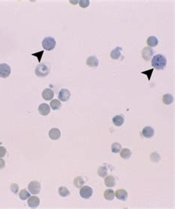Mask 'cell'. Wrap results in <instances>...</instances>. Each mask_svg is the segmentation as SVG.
Instances as JSON below:
<instances>
[{
  "label": "cell",
  "instance_id": "1",
  "mask_svg": "<svg viewBox=\"0 0 175 209\" xmlns=\"http://www.w3.org/2000/svg\"><path fill=\"white\" fill-rule=\"evenodd\" d=\"M167 60L164 55L161 54H157L152 58L151 60V65L154 68L159 70H162L166 67Z\"/></svg>",
  "mask_w": 175,
  "mask_h": 209
},
{
  "label": "cell",
  "instance_id": "2",
  "mask_svg": "<svg viewBox=\"0 0 175 209\" xmlns=\"http://www.w3.org/2000/svg\"><path fill=\"white\" fill-rule=\"evenodd\" d=\"M50 67L46 64H40L35 70V74L39 78H45L50 73Z\"/></svg>",
  "mask_w": 175,
  "mask_h": 209
},
{
  "label": "cell",
  "instance_id": "3",
  "mask_svg": "<svg viewBox=\"0 0 175 209\" xmlns=\"http://www.w3.org/2000/svg\"><path fill=\"white\" fill-rule=\"evenodd\" d=\"M55 45H56V42H55V39L53 37H50V36L45 37L42 41V47L45 50H47V51L53 50L55 47Z\"/></svg>",
  "mask_w": 175,
  "mask_h": 209
},
{
  "label": "cell",
  "instance_id": "4",
  "mask_svg": "<svg viewBox=\"0 0 175 209\" xmlns=\"http://www.w3.org/2000/svg\"><path fill=\"white\" fill-rule=\"evenodd\" d=\"M11 73V67L5 63L0 64V77L7 78Z\"/></svg>",
  "mask_w": 175,
  "mask_h": 209
},
{
  "label": "cell",
  "instance_id": "5",
  "mask_svg": "<svg viewBox=\"0 0 175 209\" xmlns=\"http://www.w3.org/2000/svg\"><path fill=\"white\" fill-rule=\"evenodd\" d=\"M79 194H80V196L82 197L83 199L87 200L89 199V198L93 196V190L91 187L85 185V186L81 187Z\"/></svg>",
  "mask_w": 175,
  "mask_h": 209
},
{
  "label": "cell",
  "instance_id": "6",
  "mask_svg": "<svg viewBox=\"0 0 175 209\" xmlns=\"http://www.w3.org/2000/svg\"><path fill=\"white\" fill-rule=\"evenodd\" d=\"M28 190L30 194L34 195L39 194L41 191V184L38 181H31L28 184Z\"/></svg>",
  "mask_w": 175,
  "mask_h": 209
},
{
  "label": "cell",
  "instance_id": "7",
  "mask_svg": "<svg viewBox=\"0 0 175 209\" xmlns=\"http://www.w3.org/2000/svg\"><path fill=\"white\" fill-rule=\"evenodd\" d=\"M154 53H155V51L153 50L152 48L149 47H146L142 50V57L145 61L149 62L152 58Z\"/></svg>",
  "mask_w": 175,
  "mask_h": 209
},
{
  "label": "cell",
  "instance_id": "8",
  "mask_svg": "<svg viewBox=\"0 0 175 209\" xmlns=\"http://www.w3.org/2000/svg\"><path fill=\"white\" fill-rule=\"evenodd\" d=\"M70 96L71 93L68 89H62L59 91V93H58V99L59 101L65 102L70 98Z\"/></svg>",
  "mask_w": 175,
  "mask_h": 209
},
{
  "label": "cell",
  "instance_id": "9",
  "mask_svg": "<svg viewBox=\"0 0 175 209\" xmlns=\"http://www.w3.org/2000/svg\"><path fill=\"white\" fill-rule=\"evenodd\" d=\"M40 203V200L38 197L36 196H32L28 198V206L31 208H36L39 206Z\"/></svg>",
  "mask_w": 175,
  "mask_h": 209
},
{
  "label": "cell",
  "instance_id": "10",
  "mask_svg": "<svg viewBox=\"0 0 175 209\" xmlns=\"http://www.w3.org/2000/svg\"><path fill=\"white\" fill-rule=\"evenodd\" d=\"M122 50H123V49L120 47H117L111 52V58L114 60H118V59H120V58H122V59H124V57L121 55Z\"/></svg>",
  "mask_w": 175,
  "mask_h": 209
},
{
  "label": "cell",
  "instance_id": "11",
  "mask_svg": "<svg viewBox=\"0 0 175 209\" xmlns=\"http://www.w3.org/2000/svg\"><path fill=\"white\" fill-rule=\"evenodd\" d=\"M49 137L53 141H57L61 137V131L59 129H51L49 132Z\"/></svg>",
  "mask_w": 175,
  "mask_h": 209
},
{
  "label": "cell",
  "instance_id": "12",
  "mask_svg": "<svg viewBox=\"0 0 175 209\" xmlns=\"http://www.w3.org/2000/svg\"><path fill=\"white\" fill-rule=\"evenodd\" d=\"M39 112L43 116H47L50 112V107L47 103H41L39 106Z\"/></svg>",
  "mask_w": 175,
  "mask_h": 209
},
{
  "label": "cell",
  "instance_id": "13",
  "mask_svg": "<svg viewBox=\"0 0 175 209\" xmlns=\"http://www.w3.org/2000/svg\"><path fill=\"white\" fill-rule=\"evenodd\" d=\"M115 194L117 199L122 201H126L128 198V193L124 189H119V190L116 191V192H115Z\"/></svg>",
  "mask_w": 175,
  "mask_h": 209
},
{
  "label": "cell",
  "instance_id": "14",
  "mask_svg": "<svg viewBox=\"0 0 175 209\" xmlns=\"http://www.w3.org/2000/svg\"><path fill=\"white\" fill-rule=\"evenodd\" d=\"M54 92L50 88H47L44 89L42 92V98L45 101H50L51 99L53 98Z\"/></svg>",
  "mask_w": 175,
  "mask_h": 209
},
{
  "label": "cell",
  "instance_id": "15",
  "mask_svg": "<svg viewBox=\"0 0 175 209\" xmlns=\"http://www.w3.org/2000/svg\"><path fill=\"white\" fill-rule=\"evenodd\" d=\"M143 135L145 137H147V138H151L154 136L155 135V130L151 126H146L143 128L142 131Z\"/></svg>",
  "mask_w": 175,
  "mask_h": 209
},
{
  "label": "cell",
  "instance_id": "16",
  "mask_svg": "<svg viewBox=\"0 0 175 209\" xmlns=\"http://www.w3.org/2000/svg\"><path fill=\"white\" fill-rule=\"evenodd\" d=\"M86 65L89 67H97L99 65V61L95 56H89L86 60Z\"/></svg>",
  "mask_w": 175,
  "mask_h": 209
},
{
  "label": "cell",
  "instance_id": "17",
  "mask_svg": "<svg viewBox=\"0 0 175 209\" xmlns=\"http://www.w3.org/2000/svg\"><path fill=\"white\" fill-rule=\"evenodd\" d=\"M104 183L106 185V186L109 187V188L114 187L115 185V183H116V180H115V177L112 176V175L107 176L104 180Z\"/></svg>",
  "mask_w": 175,
  "mask_h": 209
},
{
  "label": "cell",
  "instance_id": "18",
  "mask_svg": "<svg viewBox=\"0 0 175 209\" xmlns=\"http://www.w3.org/2000/svg\"><path fill=\"white\" fill-rule=\"evenodd\" d=\"M115 196V191L112 189H107V190L105 191L104 194H103V197H104L105 199L109 201L113 200Z\"/></svg>",
  "mask_w": 175,
  "mask_h": 209
},
{
  "label": "cell",
  "instance_id": "19",
  "mask_svg": "<svg viewBox=\"0 0 175 209\" xmlns=\"http://www.w3.org/2000/svg\"><path fill=\"white\" fill-rule=\"evenodd\" d=\"M112 122L116 126H121L124 123V117L121 115H116L112 118Z\"/></svg>",
  "mask_w": 175,
  "mask_h": 209
},
{
  "label": "cell",
  "instance_id": "20",
  "mask_svg": "<svg viewBox=\"0 0 175 209\" xmlns=\"http://www.w3.org/2000/svg\"><path fill=\"white\" fill-rule=\"evenodd\" d=\"M147 45L149 46V47H155L157 46L158 39L155 36H150L147 39Z\"/></svg>",
  "mask_w": 175,
  "mask_h": 209
},
{
  "label": "cell",
  "instance_id": "21",
  "mask_svg": "<svg viewBox=\"0 0 175 209\" xmlns=\"http://www.w3.org/2000/svg\"><path fill=\"white\" fill-rule=\"evenodd\" d=\"M50 105L52 110H53L54 111L58 110L61 107V103L60 101L58 99H53V101H50Z\"/></svg>",
  "mask_w": 175,
  "mask_h": 209
},
{
  "label": "cell",
  "instance_id": "22",
  "mask_svg": "<svg viewBox=\"0 0 175 209\" xmlns=\"http://www.w3.org/2000/svg\"><path fill=\"white\" fill-rule=\"evenodd\" d=\"M120 157H121L123 159L127 160L130 158V157L132 156V152H131L130 149H121V151L120 152Z\"/></svg>",
  "mask_w": 175,
  "mask_h": 209
},
{
  "label": "cell",
  "instance_id": "23",
  "mask_svg": "<svg viewBox=\"0 0 175 209\" xmlns=\"http://www.w3.org/2000/svg\"><path fill=\"white\" fill-rule=\"evenodd\" d=\"M174 97L171 94H166L163 96V102L166 105H170L173 103Z\"/></svg>",
  "mask_w": 175,
  "mask_h": 209
},
{
  "label": "cell",
  "instance_id": "24",
  "mask_svg": "<svg viewBox=\"0 0 175 209\" xmlns=\"http://www.w3.org/2000/svg\"><path fill=\"white\" fill-rule=\"evenodd\" d=\"M73 183L74 185H75L77 189H81V187L84 186V180L82 177H76V178L74 179Z\"/></svg>",
  "mask_w": 175,
  "mask_h": 209
},
{
  "label": "cell",
  "instance_id": "25",
  "mask_svg": "<svg viewBox=\"0 0 175 209\" xmlns=\"http://www.w3.org/2000/svg\"><path fill=\"white\" fill-rule=\"evenodd\" d=\"M58 194H59V195H60L61 197H66L70 196V192L69 191V190L66 188V187L61 186L59 188V189H58Z\"/></svg>",
  "mask_w": 175,
  "mask_h": 209
},
{
  "label": "cell",
  "instance_id": "26",
  "mask_svg": "<svg viewBox=\"0 0 175 209\" xmlns=\"http://www.w3.org/2000/svg\"><path fill=\"white\" fill-rule=\"evenodd\" d=\"M19 197L22 200H25L28 199L30 197V194L26 189H22L19 192Z\"/></svg>",
  "mask_w": 175,
  "mask_h": 209
},
{
  "label": "cell",
  "instance_id": "27",
  "mask_svg": "<svg viewBox=\"0 0 175 209\" xmlns=\"http://www.w3.org/2000/svg\"><path fill=\"white\" fill-rule=\"evenodd\" d=\"M108 174V169L106 166H101L98 169V175L101 177H107Z\"/></svg>",
  "mask_w": 175,
  "mask_h": 209
},
{
  "label": "cell",
  "instance_id": "28",
  "mask_svg": "<svg viewBox=\"0 0 175 209\" xmlns=\"http://www.w3.org/2000/svg\"><path fill=\"white\" fill-rule=\"evenodd\" d=\"M111 149H112V152L113 153H118L121 151L122 146L118 143H114L112 144Z\"/></svg>",
  "mask_w": 175,
  "mask_h": 209
},
{
  "label": "cell",
  "instance_id": "29",
  "mask_svg": "<svg viewBox=\"0 0 175 209\" xmlns=\"http://www.w3.org/2000/svg\"><path fill=\"white\" fill-rule=\"evenodd\" d=\"M78 3L79 5H80V7H82V8H86V7H87L89 5L90 2H89V0H81V1H79Z\"/></svg>",
  "mask_w": 175,
  "mask_h": 209
},
{
  "label": "cell",
  "instance_id": "30",
  "mask_svg": "<svg viewBox=\"0 0 175 209\" xmlns=\"http://www.w3.org/2000/svg\"><path fill=\"white\" fill-rule=\"evenodd\" d=\"M153 71H154V69H150V70H148L143 71V72H141V73L146 75V76H147V78H148V80H149V81H150V80H151V76H152Z\"/></svg>",
  "mask_w": 175,
  "mask_h": 209
},
{
  "label": "cell",
  "instance_id": "31",
  "mask_svg": "<svg viewBox=\"0 0 175 209\" xmlns=\"http://www.w3.org/2000/svg\"><path fill=\"white\" fill-rule=\"evenodd\" d=\"M160 160V157L157 153L154 152L151 155V160L153 162H158Z\"/></svg>",
  "mask_w": 175,
  "mask_h": 209
},
{
  "label": "cell",
  "instance_id": "32",
  "mask_svg": "<svg viewBox=\"0 0 175 209\" xmlns=\"http://www.w3.org/2000/svg\"><path fill=\"white\" fill-rule=\"evenodd\" d=\"M10 191L15 194H16L18 193V191H19V185L16 183L12 184L10 185Z\"/></svg>",
  "mask_w": 175,
  "mask_h": 209
},
{
  "label": "cell",
  "instance_id": "33",
  "mask_svg": "<svg viewBox=\"0 0 175 209\" xmlns=\"http://www.w3.org/2000/svg\"><path fill=\"white\" fill-rule=\"evenodd\" d=\"M43 54H44V50H41V51L38 52V53H33V54H32V55H33V56H36V58H38L39 62H41V57H42Z\"/></svg>",
  "mask_w": 175,
  "mask_h": 209
},
{
  "label": "cell",
  "instance_id": "34",
  "mask_svg": "<svg viewBox=\"0 0 175 209\" xmlns=\"http://www.w3.org/2000/svg\"><path fill=\"white\" fill-rule=\"evenodd\" d=\"M7 150L4 146H0V158H2L6 155Z\"/></svg>",
  "mask_w": 175,
  "mask_h": 209
},
{
  "label": "cell",
  "instance_id": "35",
  "mask_svg": "<svg viewBox=\"0 0 175 209\" xmlns=\"http://www.w3.org/2000/svg\"><path fill=\"white\" fill-rule=\"evenodd\" d=\"M5 162L2 158H0V169L5 168Z\"/></svg>",
  "mask_w": 175,
  "mask_h": 209
},
{
  "label": "cell",
  "instance_id": "36",
  "mask_svg": "<svg viewBox=\"0 0 175 209\" xmlns=\"http://www.w3.org/2000/svg\"><path fill=\"white\" fill-rule=\"evenodd\" d=\"M70 2L72 4H77L78 2V1H70Z\"/></svg>",
  "mask_w": 175,
  "mask_h": 209
}]
</instances>
